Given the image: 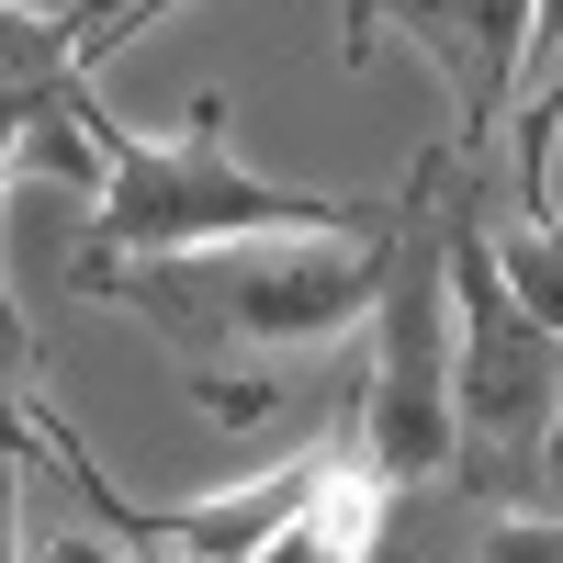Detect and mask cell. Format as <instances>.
Returning a JSON list of instances; mask_svg holds the SVG:
<instances>
[{"instance_id": "1", "label": "cell", "mask_w": 563, "mask_h": 563, "mask_svg": "<svg viewBox=\"0 0 563 563\" xmlns=\"http://www.w3.org/2000/svg\"><path fill=\"white\" fill-rule=\"evenodd\" d=\"M384 249H395V203L361 238H225V249H180V260H79L68 294L135 305L192 372H238L260 350L350 339L384 294Z\"/></svg>"}, {"instance_id": "2", "label": "cell", "mask_w": 563, "mask_h": 563, "mask_svg": "<svg viewBox=\"0 0 563 563\" xmlns=\"http://www.w3.org/2000/svg\"><path fill=\"white\" fill-rule=\"evenodd\" d=\"M440 282H451V485H474L496 507H552L563 339H552V316H530L507 294L462 158H451V192H440Z\"/></svg>"}, {"instance_id": "3", "label": "cell", "mask_w": 563, "mask_h": 563, "mask_svg": "<svg viewBox=\"0 0 563 563\" xmlns=\"http://www.w3.org/2000/svg\"><path fill=\"white\" fill-rule=\"evenodd\" d=\"M90 147H102V180H90V249L79 260H180V249H225V238H361V225H384V203L294 192V180L238 169L214 90L169 135H135L102 113Z\"/></svg>"}, {"instance_id": "4", "label": "cell", "mask_w": 563, "mask_h": 563, "mask_svg": "<svg viewBox=\"0 0 563 563\" xmlns=\"http://www.w3.org/2000/svg\"><path fill=\"white\" fill-rule=\"evenodd\" d=\"M440 192H451V147H429L395 192V249H384V294H372V372H361V417H350V462L372 496H417L451 474V282H440Z\"/></svg>"}, {"instance_id": "5", "label": "cell", "mask_w": 563, "mask_h": 563, "mask_svg": "<svg viewBox=\"0 0 563 563\" xmlns=\"http://www.w3.org/2000/svg\"><path fill=\"white\" fill-rule=\"evenodd\" d=\"M372 23H406L417 34V57H429L451 79V102H462V135H451V158H474L485 135L507 124V90H519V57H530V23H541V0H372Z\"/></svg>"}, {"instance_id": "6", "label": "cell", "mask_w": 563, "mask_h": 563, "mask_svg": "<svg viewBox=\"0 0 563 563\" xmlns=\"http://www.w3.org/2000/svg\"><path fill=\"white\" fill-rule=\"evenodd\" d=\"M0 462H12V474H68L79 507L113 485L102 462H90V440L57 417V395H45V350H12V339H0Z\"/></svg>"}, {"instance_id": "7", "label": "cell", "mask_w": 563, "mask_h": 563, "mask_svg": "<svg viewBox=\"0 0 563 563\" xmlns=\"http://www.w3.org/2000/svg\"><path fill=\"white\" fill-rule=\"evenodd\" d=\"M384 507H395V496H372L361 462H350V474L316 496V519H294L282 541H260L249 563H372V519H384Z\"/></svg>"}, {"instance_id": "8", "label": "cell", "mask_w": 563, "mask_h": 563, "mask_svg": "<svg viewBox=\"0 0 563 563\" xmlns=\"http://www.w3.org/2000/svg\"><path fill=\"white\" fill-rule=\"evenodd\" d=\"M462 563H563V530H552V507H507Z\"/></svg>"}, {"instance_id": "9", "label": "cell", "mask_w": 563, "mask_h": 563, "mask_svg": "<svg viewBox=\"0 0 563 563\" xmlns=\"http://www.w3.org/2000/svg\"><path fill=\"white\" fill-rule=\"evenodd\" d=\"M57 563H147V552H124V541H102V530H57Z\"/></svg>"}, {"instance_id": "10", "label": "cell", "mask_w": 563, "mask_h": 563, "mask_svg": "<svg viewBox=\"0 0 563 563\" xmlns=\"http://www.w3.org/2000/svg\"><path fill=\"white\" fill-rule=\"evenodd\" d=\"M0 563H23V474L0 462Z\"/></svg>"}, {"instance_id": "11", "label": "cell", "mask_w": 563, "mask_h": 563, "mask_svg": "<svg viewBox=\"0 0 563 563\" xmlns=\"http://www.w3.org/2000/svg\"><path fill=\"white\" fill-rule=\"evenodd\" d=\"M372 57V0H339V68Z\"/></svg>"}, {"instance_id": "12", "label": "cell", "mask_w": 563, "mask_h": 563, "mask_svg": "<svg viewBox=\"0 0 563 563\" xmlns=\"http://www.w3.org/2000/svg\"><path fill=\"white\" fill-rule=\"evenodd\" d=\"M0 339H12V350H34V327H23V305H12V282H0Z\"/></svg>"}]
</instances>
